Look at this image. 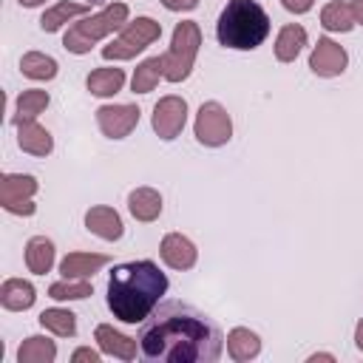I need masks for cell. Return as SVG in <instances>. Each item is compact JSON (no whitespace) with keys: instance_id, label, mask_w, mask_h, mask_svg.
<instances>
[{"instance_id":"obj_26","label":"cell","mask_w":363,"mask_h":363,"mask_svg":"<svg viewBox=\"0 0 363 363\" xmlns=\"http://www.w3.org/2000/svg\"><path fill=\"white\" fill-rule=\"evenodd\" d=\"M48 108V91L40 88H28L17 96V108H14V125L26 122V119H37L43 111Z\"/></svg>"},{"instance_id":"obj_27","label":"cell","mask_w":363,"mask_h":363,"mask_svg":"<svg viewBox=\"0 0 363 363\" xmlns=\"http://www.w3.org/2000/svg\"><path fill=\"white\" fill-rule=\"evenodd\" d=\"M20 71L28 79H54L57 77V60L48 54H40V51H28L20 60Z\"/></svg>"},{"instance_id":"obj_10","label":"cell","mask_w":363,"mask_h":363,"mask_svg":"<svg viewBox=\"0 0 363 363\" xmlns=\"http://www.w3.org/2000/svg\"><path fill=\"white\" fill-rule=\"evenodd\" d=\"M96 125L108 139H125L139 125L136 105H102L96 108Z\"/></svg>"},{"instance_id":"obj_21","label":"cell","mask_w":363,"mask_h":363,"mask_svg":"<svg viewBox=\"0 0 363 363\" xmlns=\"http://www.w3.org/2000/svg\"><path fill=\"white\" fill-rule=\"evenodd\" d=\"M91 11V6L88 3H68V0H62V3H57V6H51L43 17H40V28L43 31H60L68 20H74V17H82V14H88Z\"/></svg>"},{"instance_id":"obj_15","label":"cell","mask_w":363,"mask_h":363,"mask_svg":"<svg viewBox=\"0 0 363 363\" xmlns=\"http://www.w3.org/2000/svg\"><path fill=\"white\" fill-rule=\"evenodd\" d=\"M17 145L26 150V153H34V156H48L54 150V139L51 133L37 125L34 119H26V122H17Z\"/></svg>"},{"instance_id":"obj_24","label":"cell","mask_w":363,"mask_h":363,"mask_svg":"<svg viewBox=\"0 0 363 363\" xmlns=\"http://www.w3.org/2000/svg\"><path fill=\"white\" fill-rule=\"evenodd\" d=\"M40 326L60 335V337H74L77 335V315L71 309H60V306H51V309H43L40 312Z\"/></svg>"},{"instance_id":"obj_30","label":"cell","mask_w":363,"mask_h":363,"mask_svg":"<svg viewBox=\"0 0 363 363\" xmlns=\"http://www.w3.org/2000/svg\"><path fill=\"white\" fill-rule=\"evenodd\" d=\"M91 292H94V286L85 278H65V281H57L48 286V295L54 301H82Z\"/></svg>"},{"instance_id":"obj_20","label":"cell","mask_w":363,"mask_h":363,"mask_svg":"<svg viewBox=\"0 0 363 363\" xmlns=\"http://www.w3.org/2000/svg\"><path fill=\"white\" fill-rule=\"evenodd\" d=\"M26 267L34 275H45L54 267V241L45 235H34L26 244Z\"/></svg>"},{"instance_id":"obj_19","label":"cell","mask_w":363,"mask_h":363,"mask_svg":"<svg viewBox=\"0 0 363 363\" xmlns=\"http://www.w3.org/2000/svg\"><path fill=\"white\" fill-rule=\"evenodd\" d=\"M128 210L136 221H153L162 213V196L153 187H136L128 196Z\"/></svg>"},{"instance_id":"obj_36","label":"cell","mask_w":363,"mask_h":363,"mask_svg":"<svg viewBox=\"0 0 363 363\" xmlns=\"http://www.w3.org/2000/svg\"><path fill=\"white\" fill-rule=\"evenodd\" d=\"M20 6H26V9H34V6H40V3H45V0H17Z\"/></svg>"},{"instance_id":"obj_32","label":"cell","mask_w":363,"mask_h":363,"mask_svg":"<svg viewBox=\"0 0 363 363\" xmlns=\"http://www.w3.org/2000/svg\"><path fill=\"white\" fill-rule=\"evenodd\" d=\"M162 6L170 11H190L199 6V0H162Z\"/></svg>"},{"instance_id":"obj_7","label":"cell","mask_w":363,"mask_h":363,"mask_svg":"<svg viewBox=\"0 0 363 363\" xmlns=\"http://www.w3.org/2000/svg\"><path fill=\"white\" fill-rule=\"evenodd\" d=\"M193 133L199 139V145L204 147H221L230 142L233 136V119L227 113V108L221 102H204L196 113V125Z\"/></svg>"},{"instance_id":"obj_14","label":"cell","mask_w":363,"mask_h":363,"mask_svg":"<svg viewBox=\"0 0 363 363\" xmlns=\"http://www.w3.org/2000/svg\"><path fill=\"white\" fill-rule=\"evenodd\" d=\"M94 337H96V343H99V349H102L105 354H113V357H122V360H133L136 352H139V346H136L133 337L116 332V329L108 326V323H99L96 332H94Z\"/></svg>"},{"instance_id":"obj_16","label":"cell","mask_w":363,"mask_h":363,"mask_svg":"<svg viewBox=\"0 0 363 363\" xmlns=\"http://www.w3.org/2000/svg\"><path fill=\"white\" fill-rule=\"evenodd\" d=\"M105 264H108V255H102V252H71L62 258L60 272H62V278H91Z\"/></svg>"},{"instance_id":"obj_13","label":"cell","mask_w":363,"mask_h":363,"mask_svg":"<svg viewBox=\"0 0 363 363\" xmlns=\"http://www.w3.org/2000/svg\"><path fill=\"white\" fill-rule=\"evenodd\" d=\"M85 227H88V233L99 235L102 241H119L122 233H125L119 213H116L113 207H105V204L91 207V210L85 213Z\"/></svg>"},{"instance_id":"obj_5","label":"cell","mask_w":363,"mask_h":363,"mask_svg":"<svg viewBox=\"0 0 363 363\" xmlns=\"http://www.w3.org/2000/svg\"><path fill=\"white\" fill-rule=\"evenodd\" d=\"M199 45H201L199 23L184 20V23H179V26L173 28L170 48H167V54L162 57L164 79H167V82H182V79L190 77L193 62H196V54H199Z\"/></svg>"},{"instance_id":"obj_37","label":"cell","mask_w":363,"mask_h":363,"mask_svg":"<svg viewBox=\"0 0 363 363\" xmlns=\"http://www.w3.org/2000/svg\"><path fill=\"white\" fill-rule=\"evenodd\" d=\"M309 360H335V357H332V354H326V352H320V354H312Z\"/></svg>"},{"instance_id":"obj_8","label":"cell","mask_w":363,"mask_h":363,"mask_svg":"<svg viewBox=\"0 0 363 363\" xmlns=\"http://www.w3.org/2000/svg\"><path fill=\"white\" fill-rule=\"evenodd\" d=\"M37 193V179L26 173H6L0 179V204L14 216H34L31 196Z\"/></svg>"},{"instance_id":"obj_3","label":"cell","mask_w":363,"mask_h":363,"mask_svg":"<svg viewBox=\"0 0 363 363\" xmlns=\"http://www.w3.org/2000/svg\"><path fill=\"white\" fill-rule=\"evenodd\" d=\"M269 34V14L255 0H230L216 23V37L224 48L252 51Z\"/></svg>"},{"instance_id":"obj_1","label":"cell","mask_w":363,"mask_h":363,"mask_svg":"<svg viewBox=\"0 0 363 363\" xmlns=\"http://www.w3.org/2000/svg\"><path fill=\"white\" fill-rule=\"evenodd\" d=\"M136 340L139 354L150 363H216L227 337L193 303L164 301L142 320Z\"/></svg>"},{"instance_id":"obj_25","label":"cell","mask_w":363,"mask_h":363,"mask_svg":"<svg viewBox=\"0 0 363 363\" xmlns=\"http://www.w3.org/2000/svg\"><path fill=\"white\" fill-rule=\"evenodd\" d=\"M54 357H57V346H54V340L40 337V335L26 337L23 346L17 349V360H20V363H51Z\"/></svg>"},{"instance_id":"obj_2","label":"cell","mask_w":363,"mask_h":363,"mask_svg":"<svg viewBox=\"0 0 363 363\" xmlns=\"http://www.w3.org/2000/svg\"><path fill=\"white\" fill-rule=\"evenodd\" d=\"M167 275L156 261H125L108 275V309L122 323H142L167 292Z\"/></svg>"},{"instance_id":"obj_17","label":"cell","mask_w":363,"mask_h":363,"mask_svg":"<svg viewBox=\"0 0 363 363\" xmlns=\"http://www.w3.org/2000/svg\"><path fill=\"white\" fill-rule=\"evenodd\" d=\"M34 301H37V292H34V286L28 281H23V278L3 281V286H0V303H3V309H11V312L31 309Z\"/></svg>"},{"instance_id":"obj_33","label":"cell","mask_w":363,"mask_h":363,"mask_svg":"<svg viewBox=\"0 0 363 363\" xmlns=\"http://www.w3.org/2000/svg\"><path fill=\"white\" fill-rule=\"evenodd\" d=\"M71 360H74V363H77V360H91V363H96V360H99V352H94V349L82 346V349H77V352L71 354Z\"/></svg>"},{"instance_id":"obj_29","label":"cell","mask_w":363,"mask_h":363,"mask_svg":"<svg viewBox=\"0 0 363 363\" xmlns=\"http://www.w3.org/2000/svg\"><path fill=\"white\" fill-rule=\"evenodd\" d=\"M320 23H323V28H329V31H352L354 17H352L349 3H340V0L326 3L323 11H320Z\"/></svg>"},{"instance_id":"obj_4","label":"cell","mask_w":363,"mask_h":363,"mask_svg":"<svg viewBox=\"0 0 363 363\" xmlns=\"http://www.w3.org/2000/svg\"><path fill=\"white\" fill-rule=\"evenodd\" d=\"M125 23H128V6L125 3H111L99 14L82 17L79 23H74L68 28V34L62 37V45L71 54H88L96 40H102L105 34H111L116 28H125Z\"/></svg>"},{"instance_id":"obj_31","label":"cell","mask_w":363,"mask_h":363,"mask_svg":"<svg viewBox=\"0 0 363 363\" xmlns=\"http://www.w3.org/2000/svg\"><path fill=\"white\" fill-rule=\"evenodd\" d=\"M281 3H284V9L292 11V14H306L315 0H281Z\"/></svg>"},{"instance_id":"obj_34","label":"cell","mask_w":363,"mask_h":363,"mask_svg":"<svg viewBox=\"0 0 363 363\" xmlns=\"http://www.w3.org/2000/svg\"><path fill=\"white\" fill-rule=\"evenodd\" d=\"M349 9H352L354 23H360V26H363V0H352V3H349Z\"/></svg>"},{"instance_id":"obj_35","label":"cell","mask_w":363,"mask_h":363,"mask_svg":"<svg viewBox=\"0 0 363 363\" xmlns=\"http://www.w3.org/2000/svg\"><path fill=\"white\" fill-rule=\"evenodd\" d=\"M354 346L363 352V318L357 320V326H354Z\"/></svg>"},{"instance_id":"obj_28","label":"cell","mask_w":363,"mask_h":363,"mask_svg":"<svg viewBox=\"0 0 363 363\" xmlns=\"http://www.w3.org/2000/svg\"><path fill=\"white\" fill-rule=\"evenodd\" d=\"M159 77H164V65H162V57H147L145 62H139V68L133 71V79H130V88L136 94H147L156 88Z\"/></svg>"},{"instance_id":"obj_22","label":"cell","mask_w":363,"mask_h":363,"mask_svg":"<svg viewBox=\"0 0 363 363\" xmlns=\"http://www.w3.org/2000/svg\"><path fill=\"white\" fill-rule=\"evenodd\" d=\"M227 352H230L233 360L244 363V360L258 357V352H261V340H258L255 332H250V329H244V326H235V329L227 335Z\"/></svg>"},{"instance_id":"obj_6","label":"cell","mask_w":363,"mask_h":363,"mask_svg":"<svg viewBox=\"0 0 363 363\" xmlns=\"http://www.w3.org/2000/svg\"><path fill=\"white\" fill-rule=\"evenodd\" d=\"M162 37V26L150 17H136L133 23H128L122 28V34L116 40H111L108 45H102V57L105 60H130L139 51H145L150 43H156Z\"/></svg>"},{"instance_id":"obj_18","label":"cell","mask_w":363,"mask_h":363,"mask_svg":"<svg viewBox=\"0 0 363 363\" xmlns=\"http://www.w3.org/2000/svg\"><path fill=\"white\" fill-rule=\"evenodd\" d=\"M303 45H306V31H303V26L289 23V26H284V28L278 31V37H275V60H278V62H295L298 54L303 51Z\"/></svg>"},{"instance_id":"obj_9","label":"cell","mask_w":363,"mask_h":363,"mask_svg":"<svg viewBox=\"0 0 363 363\" xmlns=\"http://www.w3.org/2000/svg\"><path fill=\"white\" fill-rule=\"evenodd\" d=\"M184 122H187V102L182 96H162L156 105H153V130L159 133V139L170 142L176 139L182 130H184Z\"/></svg>"},{"instance_id":"obj_11","label":"cell","mask_w":363,"mask_h":363,"mask_svg":"<svg viewBox=\"0 0 363 363\" xmlns=\"http://www.w3.org/2000/svg\"><path fill=\"white\" fill-rule=\"evenodd\" d=\"M346 62H349L346 51H343L335 40H329V37H320L318 45H315L312 54H309V68H312V74H315V77H323V79L340 77V74L346 71Z\"/></svg>"},{"instance_id":"obj_12","label":"cell","mask_w":363,"mask_h":363,"mask_svg":"<svg viewBox=\"0 0 363 363\" xmlns=\"http://www.w3.org/2000/svg\"><path fill=\"white\" fill-rule=\"evenodd\" d=\"M159 252H162V261H164L170 269H190V267L196 264V258H199L196 244H193L190 238H184L182 233H167V235L162 238Z\"/></svg>"},{"instance_id":"obj_23","label":"cell","mask_w":363,"mask_h":363,"mask_svg":"<svg viewBox=\"0 0 363 363\" xmlns=\"http://www.w3.org/2000/svg\"><path fill=\"white\" fill-rule=\"evenodd\" d=\"M85 85L94 96H113L125 85V71L122 68H96L88 74Z\"/></svg>"}]
</instances>
